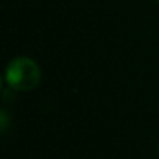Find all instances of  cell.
<instances>
[{
  "label": "cell",
  "mask_w": 159,
  "mask_h": 159,
  "mask_svg": "<svg viewBox=\"0 0 159 159\" xmlns=\"http://www.w3.org/2000/svg\"><path fill=\"white\" fill-rule=\"evenodd\" d=\"M5 81L14 91H33L41 81V67L28 56H16L7 66Z\"/></svg>",
  "instance_id": "6da1fadb"
},
{
  "label": "cell",
  "mask_w": 159,
  "mask_h": 159,
  "mask_svg": "<svg viewBox=\"0 0 159 159\" xmlns=\"http://www.w3.org/2000/svg\"><path fill=\"white\" fill-rule=\"evenodd\" d=\"M157 151H159V147H157Z\"/></svg>",
  "instance_id": "277c9868"
},
{
  "label": "cell",
  "mask_w": 159,
  "mask_h": 159,
  "mask_svg": "<svg viewBox=\"0 0 159 159\" xmlns=\"http://www.w3.org/2000/svg\"><path fill=\"white\" fill-rule=\"evenodd\" d=\"M156 2H157V3H159V0H156Z\"/></svg>",
  "instance_id": "3957f363"
},
{
  "label": "cell",
  "mask_w": 159,
  "mask_h": 159,
  "mask_svg": "<svg viewBox=\"0 0 159 159\" xmlns=\"http://www.w3.org/2000/svg\"><path fill=\"white\" fill-rule=\"evenodd\" d=\"M0 119H2V133L7 131V126H8V117H7V111H2L0 112Z\"/></svg>",
  "instance_id": "7a4b0ae2"
}]
</instances>
